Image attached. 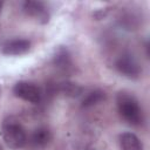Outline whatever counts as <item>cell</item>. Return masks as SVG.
Returning a JSON list of instances; mask_svg holds the SVG:
<instances>
[{"mask_svg":"<svg viewBox=\"0 0 150 150\" xmlns=\"http://www.w3.org/2000/svg\"><path fill=\"white\" fill-rule=\"evenodd\" d=\"M116 105L120 116L130 125L138 127L144 121L143 110L138 100L130 93L120 91L116 96Z\"/></svg>","mask_w":150,"mask_h":150,"instance_id":"obj_1","label":"cell"},{"mask_svg":"<svg viewBox=\"0 0 150 150\" xmlns=\"http://www.w3.org/2000/svg\"><path fill=\"white\" fill-rule=\"evenodd\" d=\"M1 136L11 149H21L27 143V134L15 116H7L1 123Z\"/></svg>","mask_w":150,"mask_h":150,"instance_id":"obj_2","label":"cell"},{"mask_svg":"<svg viewBox=\"0 0 150 150\" xmlns=\"http://www.w3.org/2000/svg\"><path fill=\"white\" fill-rule=\"evenodd\" d=\"M13 94L15 97L29 102V103H39L42 97V93L38 86L27 81H19L13 87Z\"/></svg>","mask_w":150,"mask_h":150,"instance_id":"obj_3","label":"cell"},{"mask_svg":"<svg viewBox=\"0 0 150 150\" xmlns=\"http://www.w3.org/2000/svg\"><path fill=\"white\" fill-rule=\"evenodd\" d=\"M22 11L27 16H30L35 19L39 23H47L49 21L50 14L48 11V7L42 1H35V0H27L22 2Z\"/></svg>","mask_w":150,"mask_h":150,"instance_id":"obj_4","label":"cell"},{"mask_svg":"<svg viewBox=\"0 0 150 150\" xmlns=\"http://www.w3.org/2000/svg\"><path fill=\"white\" fill-rule=\"evenodd\" d=\"M115 67L120 74H122L129 79H137L141 75V67H139L138 62L135 60V57L131 56L130 54L121 55L116 60Z\"/></svg>","mask_w":150,"mask_h":150,"instance_id":"obj_5","label":"cell"},{"mask_svg":"<svg viewBox=\"0 0 150 150\" xmlns=\"http://www.w3.org/2000/svg\"><path fill=\"white\" fill-rule=\"evenodd\" d=\"M30 49V41L26 39H13L6 41L1 47V53L8 56H19Z\"/></svg>","mask_w":150,"mask_h":150,"instance_id":"obj_6","label":"cell"},{"mask_svg":"<svg viewBox=\"0 0 150 150\" xmlns=\"http://www.w3.org/2000/svg\"><path fill=\"white\" fill-rule=\"evenodd\" d=\"M52 141V132L46 127L36 128L30 135V143L34 148H45Z\"/></svg>","mask_w":150,"mask_h":150,"instance_id":"obj_7","label":"cell"},{"mask_svg":"<svg viewBox=\"0 0 150 150\" xmlns=\"http://www.w3.org/2000/svg\"><path fill=\"white\" fill-rule=\"evenodd\" d=\"M120 146L122 150H144L141 139L132 132H123L120 135Z\"/></svg>","mask_w":150,"mask_h":150,"instance_id":"obj_8","label":"cell"},{"mask_svg":"<svg viewBox=\"0 0 150 150\" xmlns=\"http://www.w3.org/2000/svg\"><path fill=\"white\" fill-rule=\"evenodd\" d=\"M53 63L59 70H61L63 73L69 71L73 67L70 55L67 52V49H64V48H60L56 52V54L54 55V59H53Z\"/></svg>","mask_w":150,"mask_h":150,"instance_id":"obj_9","label":"cell"},{"mask_svg":"<svg viewBox=\"0 0 150 150\" xmlns=\"http://www.w3.org/2000/svg\"><path fill=\"white\" fill-rule=\"evenodd\" d=\"M59 90L61 94H63L64 96H68V97H77L83 93V88L81 86H79L77 83H74V82H69V81L60 83Z\"/></svg>","mask_w":150,"mask_h":150,"instance_id":"obj_10","label":"cell"},{"mask_svg":"<svg viewBox=\"0 0 150 150\" xmlns=\"http://www.w3.org/2000/svg\"><path fill=\"white\" fill-rule=\"evenodd\" d=\"M105 98V93L100 90V89H96V90H93L90 93H88L83 100H82V107L83 108H89V107H93L95 104H98L100 102H102L103 100Z\"/></svg>","mask_w":150,"mask_h":150,"instance_id":"obj_11","label":"cell"},{"mask_svg":"<svg viewBox=\"0 0 150 150\" xmlns=\"http://www.w3.org/2000/svg\"><path fill=\"white\" fill-rule=\"evenodd\" d=\"M2 6H4V1H0V12L2 9Z\"/></svg>","mask_w":150,"mask_h":150,"instance_id":"obj_12","label":"cell"},{"mask_svg":"<svg viewBox=\"0 0 150 150\" xmlns=\"http://www.w3.org/2000/svg\"><path fill=\"white\" fill-rule=\"evenodd\" d=\"M0 150H2V146H1V144H0Z\"/></svg>","mask_w":150,"mask_h":150,"instance_id":"obj_13","label":"cell"},{"mask_svg":"<svg viewBox=\"0 0 150 150\" xmlns=\"http://www.w3.org/2000/svg\"><path fill=\"white\" fill-rule=\"evenodd\" d=\"M0 94H1V89H0Z\"/></svg>","mask_w":150,"mask_h":150,"instance_id":"obj_14","label":"cell"}]
</instances>
